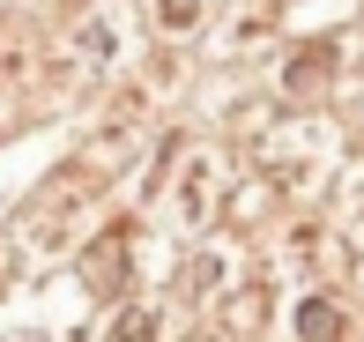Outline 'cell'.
<instances>
[{"mask_svg":"<svg viewBox=\"0 0 364 342\" xmlns=\"http://www.w3.org/2000/svg\"><path fill=\"white\" fill-rule=\"evenodd\" d=\"M8 275H15V246L0 238V290H8Z\"/></svg>","mask_w":364,"mask_h":342,"instance_id":"5b68a950","label":"cell"},{"mask_svg":"<svg viewBox=\"0 0 364 342\" xmlns=\"http://www.w3.org/2000/svg\"><path fill=\"white\" fill-rule=\"evenodd\" d=\"M342 335V313L327 298H312V313H305V342H335Z\"/></svg>","mask_w":364,"mask_h":342,"instance_id":"7a4b0ae2","label":"cell"},{"mask_svg":"<svg viewBox=\"0 0 364 342\" xmlns=\"http://www.w3.org/2000/svg\"><path fill=\"white\" fill-rule=\"evenodd\" d=\"M193 15H201V0H164V30H193Z\"/></svg>","mask_w":364,"mask_h":342,"instance_id":"3957f363","label":"cell"},{"mask_svg":"<svg viewBox=\"0 0 364 342\" xmlns=\"http://www.w3.org/2000/svg\"><path fill=\"white\" fill-rule=\"evenodd\" d=\"M149 335H156V313H127L119 320V342H149Z\"/></svg>","mask_w":364,"mask_h":342,"instance_id":"277c9868","label":"cell"},{"mask_svg":"<svg viewBox=\"0 0 364 342\" xmlns=\"http://www.w3.org/2000/svg\"><path fill=\"white\" fill-rule=\"evenodd\" d=\"M127 45H134V15H127V0H97V8L82 15V30H75V60L90 75H112L127 60Z\"/></svg>","mask_w":364,"mask_h":342,"instance_id":"6da1fadb","label":"cell"}]
</instances>
